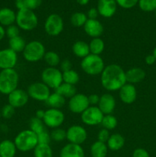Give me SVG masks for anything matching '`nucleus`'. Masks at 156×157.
<instances>
[{
  "label": "nucleus",
  "instance_id": "nucleus-1",
  "mask_svg": "<svg viewBox=\"0 0 156 157\" xmlns=\"http://www.w3.org/2000/svg\"><path fill=\"white\" fill-rule=\"evenodd\" d=\"M100 76L101 84L108 91L119 90L127 83L125 71L119 64H111L105 66Z\"/></svg>",
  "mask_w": 156,
  "mask_h": 157
},
{
  "label": "nucleus",
  "instance_id": "nucleus-2",
  "mask_svg": "<svg viewBox=\"0 0 156 157\" xmlns=\"http://www.w3.org/2000/svg\"><path fill=\"white\" fill-rule=\"evenodd\" d=\"M19 76L15 68L0 71V93L9 95L18 88Z\"/></svg>",
  "mask_w": 156,
  "mask_h": 157
},
{
  "label": "nucleus",
  "instance_id": "nucleus-3",
  "mask_svg": "<svg viewBox=\"0 0 156 157\" xmlns=\"http://www.w3.org/2000/svg\"><path fill=\"white\" fill-rule=\"evenodd\" d=\"M14 143L15 144L17 150L21 152H28L34 150L38 144V136L30 129L21 131L15 137Z\"/></svg>",
  "mask_w": 156,
  "mask_h": 157
},
{
  "label": "nucleus",
  "instance_id": "nucleus-4",
  "mask_svg": "<svg viewBox=\"0 0 156 157\" xmlns=\"http://www.w3.org/2000/svg\"><path fill=\"white\" fill-rule=\"evenodd\" d=\"M80 67L87 75L96 76L102 74L105 68V64L100 55L90 54L83 58L80 62Z\"/></svg>",
  "mask_w": 156,
  "mask_h": 157
},
{
  "label": "nucleus",
  "instance_id": "nucleus-5",
  "mask_svg": "<svg viewBox=\"0 0 156 157\" xmlns=\"http://www.w3.org/2000/svg\"><path fill=\"white\" fill-rule=\"evenodd\" d=\"M15 22L21 30L32 31L38 26V18L34 11L24 9L18 11Z\"/></svg>",
  "mask_w": 156,
  "mask_h": 157
},
{
  "label": "nucleus",
  "instance_id": "nucleus-6",
  "mask_svg": "<svg viewBox=\"0 0 156 157\" xmlns=\"http://www.w3.org/2000/svg\"><path fill=\"white\" fill-rule=\"evenodd\" d=\"M46 53L45 47L39 41H32L26 44L22 52L23 57L28 62H38L44 58Z\"/></svg>",
  "mask_w": 156,
  "mask_h": 157
},
{
  "label": "nucleus",
  "instance_id": "nucleus-7",
  "mask_svg": "<svg viewBox=\"0 0 156 157\" xmlns=\"http://www.w3.org/2000/svg\"><path fill=\"white\" fill-rule=\"evenodd\" d=\"M41 81L50 89L56 90L63 83L62 71L57 67H46L41 73Z\"/></svg>",
  "mask_w": 156,
  "mask_h": 157
},
{
  "label": "nucleus",
  "instance_id": "nucleus-8",
  "mask_svg": "<svg viewBox=\"0 0 156 157\" xmlns=\"http://www.w3.org/2000/svg\"><path fill=\"white\" fill-rule=\"evenodd\" d=\"M44 31L50 36H58L64 30V21L58 14H50L44 22Z\"/></svg>",
  "mask_w": 156,
  "mask_h": 157
},
{
  "label": "nucleus",
  "instance_id": "nucleus-9",
  "mask_svg": "<svg viewBox=\"0 0 156 157\" xmlns=\"http://www.w3.org/2000/svg\"><path fill=\"white\" fill-rule=\"evenodd\" d=\"M27 93L29 98L37 101L45 102L49 98L50 93V88L46 84L41 82L32 83L28 87Z\"/></svg>",
  "mask_w": 156,
  "mask_h": 157
},
{
  "label": "nucleus",
  "instance_id": "nucleus-10",
  "mask_svg": "<svg viewBox=\"0 0 156 157\" xmlns=\"http://www.w3.org/2000/svg\"><path fill=\"white\" fill-rule=\"evenodd\" d=\"M64 119L65 117L64 113L60 109L49 108L45 110L42 121L46 127L55 129L62 125Z\"/></svg>",
  "mask_w": 156,
  "mask_h": 157
},
{
  "label": "nucleus",
  "instance_id": "nucleus-11",
  "mask_svg": "<svg viewBox=\"0 0 156 157\" xmlns=\"http://www.w3.org/2000/svg\"><path fill=\"white\" fill-rule=\"evenodd\" d=\"M80 115L82 122L87 126H96L101 124L104 116L97 106H90Z\"/></svg>",
  "mask_w": 156,
  "mask_h": 157
},
{
  "label": "nucleus",
  "instance_id": "nucleus-12",
  "mask_svg": "<svg viewBox=\"0 0 156 157\" xmlns=\"http://www.w3.org/2000/svg\"><path fill=\"white\" fill-rule=\"evenodd\" d=\"M90 107L88 96L84 94L76 93L74 96L70 98L68 102V108L73 113H82Z\"/></svg>",
  "mask_w": 156,
  "mask_h": 157
},
{
  "label": "nucleus",
  "instance_id": "nucleus-13",
  "mask_svg": "<svg viewBox=\"0 0 156 157\" xmlns=\"http://www.w3.org/2000/svg\"><path fill=\"white\" fill-rule=\"evenodd\" d=\"M67 140L70 144L81 145L87 139V132L80 125L70 126L67 130Z\"/></svg>",
  "mask_w": 156,
  "mask_h": 157
},
{
  "label": "nucleus",
  "instance_id": "nucleus-14",
  "mask_svg": "<svg viewBox=\"0 0 156 157\" xmlns=\"http://www.w3.org/2000/svg\"><path fill=\"white\" fill-rule=\"evenodd\" d=\"M18 62V55L12 49L5 48L0 50V69L15 68Z\"/></svg>",
  "mask_w": 156,
  "mask_h": 157
},
{
  "label": "nucleus",
  "instance_id": "nucleus-15",
  "mask_svg": "<svg viewBox=\"0 0 156 157\" xmlns=\"http://www.w3.org/2000/svg\"><path fill=\"white\" fill-rule=\"evenodd\" d=\"M29 100V96L27 90L22 89H15L14 91L8 95V104H10L15 108H20L28 104Z\"/></svg>",
  "mask_w": 156,
  "mask_h": 157
},
{
  "label": "nucleus",
  "instance_id": "nucleus-16",
  "mask_svg": "<svg viewBox=\"0 0 156 157\" xmlns=\"http://www.w3.org/2000/svg\"><path fill=\"white\" fill-rule=\"evenodd\" d=\"M119 96L121 101L125 104H132L137 98V90L134 84L126 83L119 90Z\"/></svg>",
  "mask_w": 156,
  "mask_h": 157
},
{
  "label": "nucleus",
  "instance_id": "nucleus-17",
  "mask_svg": "<svg viewBox=\"0 0 156 157\" xmlns=\"http://www.w3.org/2000/svg\"><path fill=\"white\" fill-rule=\"evenodd\" d=\"M97 107L104 115L112 114L116 108V100L111 94L106 93L99 97Z\"/></svg>",
  "mask_w": 156,
  "mask_h": 157
},
{
  "label": "nucleus",
  "instance_id": "nucleus-18",
  "mask_svg": "<svg viewBox=\"0 0 156 157\" xmlns=\"http://www.w3.org/2000/svg\"><path fill=\"white\" fill-rule=\"evenodd\" d=\"M117 8L116 0H99L97 3V10L99 15L104 18H111L115 15Z\"/></svg>",
  "mask_w": 156,
  "mask_h": 157
},
{
  "label": "nucleus",
  "instance_id": "nucleus-19",
  "mask_svg": "<svg viewBox=\"0 0 156 157\" xmlns=\"http://www.w3.org/2000/svg\"><path fill=\"white\" fill-rule=\"evenodd\" d=\"M84 32L92 38H100L103 33V26L97 19H87L84 25Z\"/></svg>",
  "mask_w": 156,
  "mask_h": 157
},
{
  "label": "nucleus",
  "instance_id": "nucleus-20",
  "mask_svg": "<svg viewBox=\"0 0 156 157\" xmlns=\"http://www.w3.org/2000/svg\"><path fill=\"white\" fill-rule=\"evenodd\" d=\"M60 157H85V153L81 145L69 143L61 150Z\"/></svg>",
  "mask_w": 156,
  "mask_h": 157
},
{
  "label": "nucleus",
  "instance_id": "nucleus-21",
  "mask_svg": "<svg viewBox=\"0 0 156 157\" xmlns=\"http://www.w3.org/2000/svg\"><path fill=\"white\" fill-rule=\"evenodd\" d=\"M145 76H146L145 71L141 67H132L125 71L126 82L132 84L141 82L145 79Z\"/></svg>",
  "mask_w": 156,
  "mask_h": 157
},
{
  "label": "nucleus",
  "instance_id": "nucleus-22",
  "mask_svg": "<svg viewBox=\"0 0 156 157\" xmlns=\"http://www.w3.org/2000/svg\"><path fill=\"white\" fill-rule=\"evenodd\" d=\"M16 20V13L9 8H2L0 9V25L8 26L14 25Z\"/></svg>",
  "mask_w": 156,
  "mask_h": 157
},
{
  "label": "nucleus",
  "instance_id": "nucleus-23",
  "mask_svg": "<svg viewBox=\"0 0 156 157\" xmlns=\"http://www.w3.org/2000/svg\"><path fill=\"white\" fill-rule=\"evenodd\" d=\"M17 148L14 141L10 140H4L0 143V156L15 157Z\"/></svg>",
  "mask_w": 156,
  "mask_h": 157
},
{
  "label": "nucleus",
  "instance_id": "nucleus-24",
  "mask_svg": "<svg viewBox=\"0 0 156 157\" xmlns=\"http://www.w3.org/2000/svg\"><path fill=\"white\" fill-rule=\"evenodd\" d=\"M107 147L112 151H118L125 145V138L119 133H113L110 135L106 142Z\"/></svg>",
  "mask_w": 156,
  "mask_h": 157
},
{
  "label": "nucleus",
  "instance_id": "nucleus-25",
  "mask_svg": "<svg viewBox=\"0 0 156 157\" xmlns=\"http://www.w3.org/2000/svg\"><path fill=\"white\" fill-rule=\"evenodd\" d=\"M73 55L80 58H84L90 54L89 44L84 41H76L72 46Z\"/></svg>",
  "mask_w": 156,
  "mask_h": 157
},
{
  "label": "nucleus",
  "instance_id": "nucleus-26",
  "mask_svg": "<svg viewBox=\"0 0 156 157\" xmlns=\"http://www.w3.org/2000/svg\"><path fill=\"white\" fill-rule=\"evenodd\" d=\"M108 150L106 144L96 140L90 147V155L91 157H106Z\"/></svg>",
  "mask_w": 156,
  "mask_h": 157
},
{
  "label": "nucleus",
  "instance_id": "nucleus-27",
  "mask_svg": "<svg viewBox=\"0 0 156 157\" xmlns=\"http://www.w3.org/2000/svg\"><path fill=\"white\" fill-rule=\"evenodd\" d=\"M66 102V98H64L62 95L59 94L56 91L54 92L53 94H50L49 98H47V101H45L46 104L50 108L60 109L64 107Z\"/></svg>",
  "mask_w": 156,
  "mask_h": 157
},
{
  "label": "nucleus",
  "instance_id": "nucleus-28",
  "mask_svg": "<svg viewBox=\"0 0 156 157\" xmlns=\"http://www.w3.org/2000/svg\"><path fill=\"white\" fill-rule=\"evenodd\" d=\"M26 44L27 43H26L25 40L20 35L15 37V38H10L9 40V48L14 51L15 53L22 52L24 51V48H25Z\"/></svg>",
  "mask_w": 156,
  "mask_h": 157
},
{
  "label": "nucleus",
  "instance_id": "nucleus-29",
  "mask_svg": "<svg viewBox=\"0 0 156 157\" xmlns=\"http://www.w3.org/2000/svg\"><path fill=\"white\" fill-rule=\"evenodd\" d=\"M57 93L59 94L62 95L64 98H71L72 97L74 96L76 94V89L74 85H71V84H66V83L63 82L58 88L55 90Z\"/></svg>",
  "mask_w": 156,
  "mask_h": 157
},
{
  "label": "nucleus",
  "instance_id": "nucleus-30",
  "mask_svg": "<svg viewBox=\"0 0 156 157\" xmlns=\"http://www.w3.org/2000/svg\"><path fill=\"white\" fill-rule=\"evenodd\" d=\"M90 54L96 55H100L103 52L105 48V44L103 40L100 38H92L90 42L89 43Z\"/></svg>",
  "mask_w": 156,
  "mask_h": 157
},
{
  "label": "nucleus",
  "instance_id": "nucleus-31",
  "mask_svg": "<svg viewBox=\"0 0 156 157\" xmlns=\"http://www.w3.org/2000/svg\"><path fill=\"white\" fill-rule=\"evenodd\" d=\"M33 152L34 157H53V150L50 144H38Z\"/></svg>",
  "mask_w": 156,
  "mask_h": 157
},
{
  "label": "nucleus",
  "instance_id": "nucleus-32",
  "mask_svg": "<svg viewBox=\"0 0 156 157\" xmlns=\"http://www.w3.org/2000/svg\"><path fill=\"white\" fill-rule=\"evenodd\" d=\"M63 75V82L66 84H71V85H76L80 81V76L76 71L69 70L67 71L62 72Z\"/></svg>",
  "mask_w": 156,
  "mask_h": 157
},
{
  "label": "nucleus",
  "instance_id": "nucleus-33",
  "mask_svg": "<svg viewBox=\"0 0 156 157\" xmlns=\"http://www.w3.org/2000/svg\"><path fill=\"white\" fill-rule=\"evenodd\" d=\"M43 59L49 67H57V66L59 65L61 63V58L58 54L52 51L46 52Z\"/></svg>",
  "mask_w": 156,
  "mask_h": 157
},
{
  "label": "nucleus",
  "instance_id": "nucleus-34",
  "mask_svg": "<svg viewBox=\"0 0 156 157\" xmlns=\"http://www.w3.org/2000/svg\"><path fill=\"white\" fill-rule=\"evenodd\" d=\"M87 19L88 18L86 14L81 12H74L70 17V22L74 27H84Z\"/></svg>",
  "mask_w": 156,
  "mask_h": 157
},
{
  "label": "nucleus",
  "instance_id": "nucleus-35",
  "mask_svg": "<svg viewBox=\"0 0 156 157\" xmlns=\"http://www.w3.org/2000/svg\"><path fill=\"white\" fill-rule=\"evenodd\" d=\"M29 129L36 134H38L46 130V126L42 120L34 117L29 121Z\"/></svg>",
  "mask_w": 156,
  "mask_h": 157
},
{
  "label": "nucleus",
  "instance_id": "nucleus-36",
  "mask_svg": "<svg viewBox=\"0 0 156 157\" xmlns=\"http://www.w3.org/2000/svg\"><path fill=\"white\" fill-rule=\"evenodd\" d=\"M118 124V121L115 116L113 114L104 115L102 121L101 122V125L104 129L108 130H112L116 127Z\"/></svg>",
  "mask_w": 156,
  "mask_h": 157
},
{
  "label": "nucleus",
  "instance_id": "nucleus-37",
  "mask_svg": "<svg viewBox=\"0 0 156 157\" xmlns=\"http://www.w3.org/2000/svg\"><path fill=\"white\" fill-rule=\"evenodd\" d=\"M51 140L55 141V142H62L67 139V132L65 130L62 128H55L53 129L50 133Z\"/></svg>",
  "mask_w": 156,
  "mask_h": 157
},
{
  "label": "nucleus",
  "instance_id": "nucleus-38",
  "mask_svg": "<svg viewBox=\"0 0 156 157\" xmlns=\"http://www.w3.org/2000/svg\"><path fill=\"white\" fill-rule=\"evenodd\" d=\"M138 4L143 12H150L156 10V0H139Z\"/></svg>",
  "mask_w": 156,
  "mask_h": 157
},
{
  "label": "nucleus",
  "instance_id": "nucleus-39",
  "mask_svg": "<svg viewBox=\"0 0 156 157\" xmlns=\"http://www.w3.org/2000/svg\"><path fill=\"white\" fill-rule=\"evenodd\" d=\"M0 112H1L2 117L5 118V119H10L15 114V108L8 104L2 108V110Z\"/></svg>",
  "mask_w": 156,
  "mask_h": 157
},
{
  "label": "nucleus",
  "instance_id": "nucleus-40",
  "mask_svg": "<svg viewBox=\"0 0 156 157\" xmlns=\"http://www.w3.org/2000/svg\"><path fill=\"white\" fill-rule=\"evenodd\" d=\"M38 136V144H50V141H51V138H50V134L47 130H44L41 133L37 134Z\"/></svg>",
  "mask_w": 156,
  "mask_h": 157
},
{
  "label": "nucleus",
  "instance_id": "nucleus-41",
  "mask_svg": "<svg viewBox=\"0 0 156 157\" xmlns=\"http://www.w3.org/2000/svg\"><path fill=\"white\" fill-rule=\"evenodd\" d=\"M20 29L15 25H12L8 26L7 29H6V35L8 38H15L19 35Z\"/></svg>",
  "mask_w": 156,
  "mask_h": 157
},
{
  "label": "nucleus",
  "instance_id": "nucleus-42",
  "mask_svg": "<svg viewBox=\"0 0 156 157\" xmlns=\"http://www.w3.org/2000/svg\"><path fill=\"white\" fill-rule=\"evenodd\" d=\"M117 5L123 9H132L139 3V0H116Z\"/></svg>",
  "mask_w": 156,
  "mask_h": 157
},
{
  "label": "nucleus",
  "instance_id": "nucleus-43",
  "mask_svg": "<svg viewBox=\"0 0 156 157\" xmlns=\"http://www.w3.org/2000/svg\"><path fill=\"white\" fill-rule=\"evenodd\" d=\"M110 136V130L102 128L101 129V130L99 131V133H98V135H97L98 141H100V142L106 144L107 140H109Z\"/></svg>",
  "mask_w": 156,
  "mask_h": 157
},
{
  "label": "nucleus",
  "instance_id": "nucleus-44",
  "mask_svg": "<svg viewBox=\"0 0 156 157\" xmlns=\"http://www.w3.org/2000/svg\"><path fill=\"white\" fill-rule=\"evenodd\" d=\"M42 3V0H26L27 9L34 11L35 9L40 7Z\"/></svg>",
  "mask_w": 156,
  "mask_h": 157
},
{
  "label": "nucleus",
  "instance_id": "nucleus-45",
  "mask_svg": "<svg viewBox=\"0 0 156 157\" xmlns=\"http://www.w3.org/2000/svg\"><path fill=\"white\" fill-rule=\"evenodd\" d=\"M132 157H150V155L145 149L137 148L133 151Z\"/></svg>",
  "mask_w": 156,
  "mask_h": 157
},
{
  "label": "nucleus",
  "instance_id": "nucleus-46",
  "mask_svg": "<svg viewBox=\"0 0 156 157\" xmlns=\"http://www.w3.org/2000/svg\"><path fill=\"white\" fill-rule=\"evenodd\" d=\"M60 65H61V71L62 72L67 71L71 70L72 69V63L68 59L63 60L60 63Z\"/></svg>",
  "mask_w": 156,
  "mask_h": 157
},
{
  "label": "nucleus",
  "instance_id": "nucleus-47",
  "mask_svg": "<svg viewBox=\"0 0 156 157\" xmlns=\"http://www.w3.org/2000/svg\"><path fill=\"white\" fill-rule=\"evenodd\" d=\"M88 101L90 106H97L99 101V96L97 94H90L88 96Z\"/></svg>",
  "mask_w": 156,
  "mask_h": 157
},
{
  "label": "nucleus",
  "instance_id": "nucleus-48",
  "mask_svg": "<svg viewBox=\"0 0 156 157\" xmlns=\"http://www.w3.org/2000/svg\"><path fill=\"white\" fill-rule=\"evenodd\" d=\"M98 15H99V12H98L97 9H96V8H92V9L88 10L87 16L88 18V19H96Z\"/></svg>",
  "mask_w": 156,
  "mask_h": 157
},
{
  "label": "nucleus",
  "instance_id": "nucleus-49",
  "mask_svg": "<svg viewBox=\"0 0 156 157\" xmlns=\"http://www.w3.org/2000/svg\"><path fill=\"white\" fill-rule=\"evenodd\" d=\"M15 6L18 9V10L27 9L26 6V0H15Z\"/></svg>",
  "mask_w": 156,
  "mask_h": 157
},
{
  "label": "nucleus",
  "instance_id": "nucleus-50",
  "mask_svg": "<svg viewBox=\"0 0 156 157\" xmlns=\"http://www.w3.org/2000/svg\"><path fill=\"white\" fill-rule=\"evenodd\" d=\"M155 61L156 59L153 56L152 54H151V55H147L145 58V62L148 65H152V64H154V63H155Z\"/></svg>",
  "mask_w": 156,
  "mask_h": 157
},
{
  "label": "nucleus",
  "instance_id": "nucleus-51",
  "mask_svg": "<svg viewBox=\"0 0 156 157\" xmlns=\"http://www.w3.org/2000/svg\"><path fill=\"white\" fill-rule=\"evenodd\" d=\"M44 113H45V110H38L35 113V117L38 119L43 120V117L44 116Z\"/></svg>",
  "mask_w": 156,
  "mask_h": 157
},
{
  "label": "nucleus",
  "instance_id": "nucleus-52",
  "mask_svg": "<svg viewBox=\"0 0 156 157\" xmlns=\"http://www.w3.org/2000/svg\"><path fill=\"white\" fill-rule=\"evenodd\" d=\"M5 36H6V29L0 25V41L4 38Z\"/></svg>",
  "mask_w": 156,
  "mask_h": 157
},
{
  "label": "nucleus",
  "instance_id": "nucleus-53",
  "mask_svg": "<svg viewBox=\"0 0 156 157\" xmlns=\"http://www.w3.org/2000/svg\"><path fill=\"white\" fill-rule=\"evenodd\" d=\"M76 1L80 6H86V5L88 4L90 0H76Z\"/></svg>",
  "mask_w": 156,
  "mask_h": 157
},
{
  "label": "nucleus",
  "instance_id": "nucleus-54",
  "mask_svg": "<svg viewBox=\"0 0 156 157\" xmlns=\"http://www.w3.org/2000/svg\"><path fill=\"white\" fill-rule=\"evenodd\" d=\"M152 55H153V56H154V58H155V59H156V47L154 48V50H153Z\"/></svg>",
  "mask_w": 156,
  "mask_h": 157
},
{
  "label": "nucleus",
  "instance_id": "nucleus-55",
  "mask_svg": "<svg viewBox=\"0 0 156 157\" xmlns=\"http://www.w3.org/2000/svg\"><path fill=\"white\" fill-rule=\"evenodd\" d=\"M154 15H155V16H156V10L154 11Z\"/></svg>",
  "mask_w": 156,
  "mask_h": 157
},
{
  "label": "nucleus",
  "instance_id": "nucleus-56",
  "mask_svg": "<svg viewBox=\"0 0 156 157\" xmlns=\"http://www.w3.org/2000/svg\"><path fill=\"white\" fill-rule=\"evenodd\" d=\"M1 117H2V116H1V112H0V119H1Z\"/></svg>",
  "mask_w": 156,
  "mask_h": 157
},
{
  "label": "nucleus",
  "instance_id": "nucleus-57",
  "mask_svg": "<svg viewBox=\"0 0 156 157\" xmlns=\"http://www.w3.org/2000/svg\"><path fill=\"white\" fill-rule=\"evenodd\" d=\"M0 157H1V156H0Z\"/></svg>",
  "mask_w": 156,
  "mask_h": 157
}]
</instances>
